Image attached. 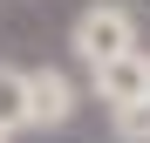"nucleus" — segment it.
Wrapping results in <instances>:
<instances>
[{"label":"nucleus","instance_id":"0eeeda50","mask_svg":"<svg viewBox=\"0 0 150 143\" xmlns=\"http://www.w3.org/2000/svg\"><path fill=\"white\" fill-rule=\"evenodd\" d=\"M7 136H14V130H7V123H0V143H7Z\"/></svg>","mask_w":150,"mask_h":143},{"label":"nucleus","instance_id":"f257e3e1","mask_svg":"<svg viewBox=\"0 0 150 143\" xmlns=\"http://www.w3.org/2000/svg\"><path fill=\"white\" fill-rule=\"evenodd\" d=\"M68 48L82 55V68L109 61V55H130V48H137V20H130V7H116V0L82 7V14H75V27H68Z\"/></svg>","mask_w":150,"mask_h":143},{"label":"nucleus","instance_id":"39448f33","mask_svg":"<svg viewBox=\"0 0 150 143\" xmlns=\"http://www.w3.org/2000/svg\"><path fill=\"white\" fill-rule=\"evenodd\" d=\"M109 130H116V143H150V102L137 95V102H116L109 109Z\"/></svg>","mask_w":150,"mask_h":143},{"label":"nucleus","instance_id":"f03ea898","mask_svg":"<svg viewBox=\"0 0 150 143\" xmlns=\"http://www.w3.org/2000/svg\"><path fill=\"white\" fill-rule=\"evenodd\" d=\"M75 116V82L62 68H28V130H62Z\"/></svg>","mask_w":150,"mask_h":143},{"label":"nucleus","instance_id":"423d86ee","mask_svg":"<svg viewBox=\"0 0 150 143\" xmlns=\"http://www.w3.org/2000/svg\"><path fill=\"white\" fill-rule=\"evenodd\" d=\"M143 102H150V48H143Z\"/></svg>","mask_w":150,"mask_h":143},{"label":"nucleus","instance_id":"7ed1b4c3","mask_svg":"<svg viewBox=\"0 0 150 143\" xmlns=\"http://www.w3.org/2000/svg\"><path fill=\"white\" fill-rule=\"evenodd\" d=\"M96 75V95L116 109V102H137L143 95V48H130V55H109V61H96L89 68Z\"/></svg>","mask_w":150,"mask_h":143},{"label":"nucleus","instance_id":"20e7f679","mask_svg":"<svg viewBox=\"0 0 150 143\" xmlns=\"http://www.w3.org/2000/svg\"><path fill=\"white\" fill-rule=\"evenodd\" d=\"M0 123L28 130V68H0Z\"/></svg>","mask_w":150,"mask_h":143}]
</instances>
